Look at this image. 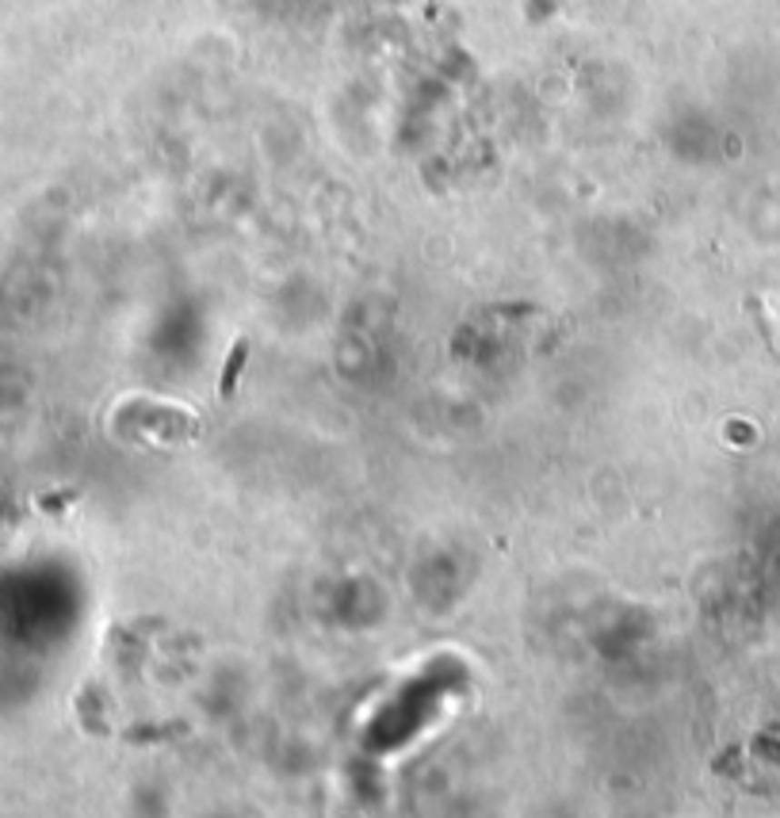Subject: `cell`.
<instances>
[{
    "label": "cell",
    "instance_id": "6da1fadb",
    "mask_svg": "<svg viewBox=\"0 0 780 818\" xmlns=\"http://www.w3.org/2000/svg\"><path fill=\"white\" fill-rule=\"evenodd\" d=\"M245 356H249V341L241 337V341H234V348H230L226 364H222V379H218V398H230V394H234V386H237V379H241V367H245Z\"/></svg>",
    "mask_w": 780,
    "mask_h": 818
}]
</instances>
